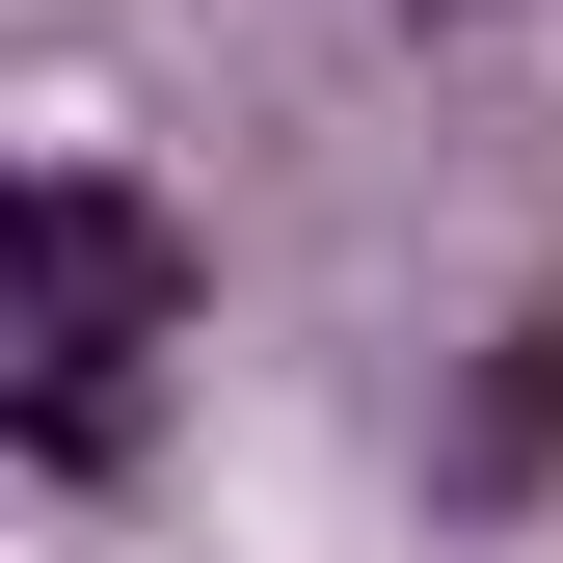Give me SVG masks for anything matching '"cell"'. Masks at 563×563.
Masks as SVG:
<instances>
[{
  "label": "cell",
  "mask_w": 563,
  "mask_h": 563,
  "mask_svg": "<svg viewBox=\"0 0 563 563\" xmlns=\"http://www.w3.org/2000/svg\"><path fill=\"white\" fill-rule=\"evenodd\" d=\"M563 483V296L483 349V402H456V456H430V510H537Z\"/></svg>",
  "instance_id": "obj_2"
},
{
  "label": "cell",
  "mask_w": 563,
  "mask_h": 563,
  "mask_svg": "<svg viewBox=\"0 0 563 563\" xmlns=\"http://www.w3.org/2000/svg\"><path fill=\"white\" fill-rule=\"evenodd\" d=\"M0 296H27V456H54V483H108V456H134V349L216 296V268H188L162 188L27 162V188H0Z\"/></svg>",
  "instance_id": "obj_1"
},
{
  "label": "cell",
  "mask_w": 563,
  "mask_h": 563,
  "mask_svg": "<svg viewBox=\"0 0 563 563\" xmlns=\"http://www.w3.org/2000/svg\"><path fill=\"white\" fill-rule=\"evenodd\" d=\"M402 27H483V0H402Z\"/></svg>",
  "instance_id": "obj_3"
}]
</instances>
